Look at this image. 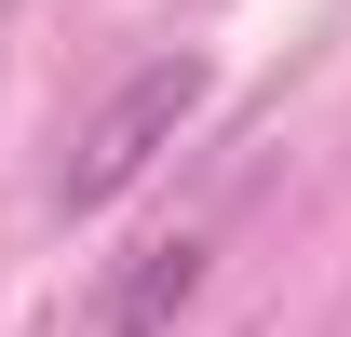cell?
Returning a JSON list of instances; mask_svg holds the SVG:
<instances>
[{"mask_svg": "<svg viewBox=\"0 0 351 337\" xmlns=\"http://www.w3.org/2000/svg\"><path fill=\"white\" fill-rule=\"evenodd\" d=\"M189 108H203V54H149V68H122V82H108V108L68 135V162H54V203H68V216L122 203L135 175L176 149V122H189Z\"/></svg>", "mask_w": 351, "mask_h": 337, "instance_id": "1", "label": "cell"}, {"mask_svg": "<svg viewBox=\"0 0 351 337\" xmlns=\"http://www.w3.org/2000/svg\"><path fill=\"white\" fill-rule=\"evenodd\" d=\"M189 297H203V243H189V229H176V243H135V270L95 297V337H162Z\"/></svg>", "mask_w": 351, "mask_h": 337, "instance_id": "2", "label": "cell"}]
</instances>
